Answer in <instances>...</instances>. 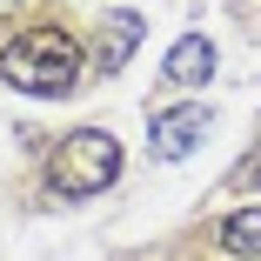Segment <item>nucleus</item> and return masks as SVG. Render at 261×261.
<instances>
[{"label": "nucleus", "mask_w": 261, "mask_h": 261, "mask_svg": "<svg viewBox=\"0 0 261 261\" xmlns=\"http://www.w3.org/2000/svg\"><path fill=\"white\" fill-rule=\"evenodd\" d=\"M81 67H87L81 61V40L67 27H27V34H14L7 47H0V81L20 87V94H34V100L74 94Z\"/></svg>", "instance_id": "nucleus-1"}, {"label": "nucleus", "mask_w": 261, "mask_h": 261, "mask_svg": "<svg viewBox=\"0 0 261 261\" xmlns=\"http://www.w3.org/2000/svg\"><path fill=\"white\" fill-rule=\"evenodd\" d=\"M121 174V141L108 127H74L61 147H54V161H47V188H54L61 201H87L100 194Z\"/></svg>", "instance_id": "nucleus-2"}, {"label": "nucleus", "mask_w": 261, "mask_h": 261, "mask_svg": "<svg viewBox=\"0 0 261 261\" xmlns=\"http://www.w3.org/2000/svg\"><path fill=\"white\" fill-rule=\"evenodd\" d=\"M207 108H168V114H154V127H147V147H154V161H188V154L207 141Z\"/></svg>", "instance_id": "nucleus-3"}, {"label": "nucleus", "mask_w": 261, "mask_h": 261, "mask_svg": "<svg viewBox=\"0 0 261 261\" xmlns=\"http://www.w3.org/2000/svg\"><path fill=\"white\" fill-rule=\"evenodd\" d=\"M141 34H147V20H141L134 7H114V14H108V27H100L94 67H100V74H121V67H127V54L141 47Z\"/></svg>", "instance_id": "nucleus-4"}, {"label": "nucleus", "mask_w": 261, "mask_h": 261, "mask_svg": "<svg viewBox=\"0 0 261 261\" xmlns=\"http://www.w3.org/2000/svg\"><path fill=\"white\" fill-rule=\"evenodd\" d=\"M161 74H168V87H201L207 74H215V47H207L201 34H181V40H174V54H168V67H161Z\"/></svg>", "instance_id": "nucleus-5"}, {"label": "nucleus", "mask_w": 261, "mask_h": 261, "mask_svg": "<svg viewBox=\"0 0 261 261\" xmlns=\"http://www.w3.org/2000/svg\"><path fill=\"white\" fill-rule=\"evenodd\" d=\"M215 241L228 254H261V207H234L228 221H215Z\"/></svg>", "instance_id": "nucleus-6"}, {"label": "nucleus", "mask_w": 261, "mask_h": 261, "mask_svg": "<svg viewBox=\"0 0 261 261\" xmlns=\"http://www.w3.org/2000/svg\"><path fill=\"white\" fill-rule=\"evenodd\" d=\"M228 181H234L241 194H248V188H261V147H248V154H241V161H234V174H228Z\"/></svg>", "instance_id": "nucleus-7"}, {"label": "nucleus", "mask_w": 261, "mask_h": 261, "mask_svg": "<svg viewBox=\"0 0 261 261\" xmlns=\"http://www.w3.org/2000/svg\"><path fill=\"white\" fill-rule=\"evenodd\" d=\"M14 14H20V0H0V20H14Z\"/></svg>", "instance_id": "nucleus-8"}]
</instances>
